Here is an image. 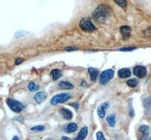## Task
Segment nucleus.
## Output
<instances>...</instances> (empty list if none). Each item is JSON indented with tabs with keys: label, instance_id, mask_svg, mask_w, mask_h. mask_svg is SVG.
Masks as SVG:
<instances>
[{
	"label": "nucleus",
	"instance_id": "obj_18",
	"mask_svg": "<svg viewBox=\"0 0 151 140\" xmlns=\"http://www.w3.org/2000/svg\"><path fill=\"white\" fill-rule=\"evenodd\" d=\"M106 121L108 123L109 126L113 127L116 125V117L114 114H110L109 116L106 118Z\"/></svg>",
	"mask_w": 151,
	"mask_h": 140
},
{
	"label": "nucleus",
	"instance_id": "obj_3",
	"mask_svg": "<svg viewBox=\"0 0 151 140\" xmlns=\"http://www.w3.org/2000/svg\"><path fill=\"white\" fill-rule=\"evenodd\" d=\"M6 103H7L9 107L10 108V109L14 111V112H21L24 109V105L21 102H19V101L16 100V99L9 98V99H6Z\"/></svg>",
	"mask_w": 151,
	"mask_h": 140
},
{
	"label": "nucleus",
	"instance_id": "obj_11",
	"mask_svg": "<svg viewBox=\"0 0 151 140\" xmlns=\"http://www.w3.org/2000/svg\"><path fill=\"white\" fill-rule=\"evenodd\" d=\"M120 33L124 39H128L131 36V28L128 26H121Z\"/></svg>",
	"mask_w": 151,
	"mask_h": 140
},
{
	"label": "nucleus",
	"instance_id": "obj_10",
	"mask_svg": "<svg viewBox=\"0 0 151 140\" xmlns=\"http://www.w3.org/2000/svg\"><path fill=\"white\" fill-rule=\"evenodd\" d=\"M60 113L62 115V117L66 120L72 119L73 116L72 111H71L70 110H69L68 109H65V108H62V109H60Z\"/></svg>",
	"mask_w": 151,
	"mask_h": 140
},
{
	"label": "nucleus",
	"instance_id": "obj_5",
	"mask_svg": "<svg viewBox=\"0 0 151 140\" xmlns=\"http://www.w3.org/2000/svg\"><path fill=\"white\" fill-rule=\"evenodd\" d=\"M114 76V71L113 69H106L102 72L101 78H100V83L101 84H107Z\"/></svg>",
	"mask_w": 151,
	"mask_h": 140
},
{
	"label": "nucleus",
	"instance_id": "obj_29",
	"mask_svg": "<svg viewBox=\"0 0 151 140\" xmlns=\"http://www.w3.org/2000/svg\"><path fill=\"white\" fill-rule=\"evenodd\" d=\"M12 140H20V139H19V137L17 136H14L13 137V139H12Z\"/></svg>",
	"mask_w": 151,
	"mask_h": 140
},
{
	"label": "nucleus",
	"instance_id": "obj_22",
	"mask_svg": "<svg viewBox=\"0 0 151 140\" xmlns=\"http://www.w3.org/2000/svg\"><path fill=\"white\" fill-rule=\"evenodd\" d=\"M116 2V3L118 5H119L120 7L122 8H125L127 6V2L126 0H114Z\"/></svg>",
	"mask_w": 151,
	"mask_h": 140
},
{
	"label": "nucleus",
	"instance_id": "obj_2",
	"mask_svg": "<svg viewBox=\"0 0 151 140\" xmlns=\"http://www.w3.org/2000/svg\"><path fill=\"white\" fill-rule=\"evenodd\" d=\"M79 26L82 30L85 31V32H88V33H91L96 29V27L91 22V19L88 17H84L82 19L79 23Z\"/></svg>",
	"mask_w": 151,
	"mask_h": 140
},
{
	"label": "nucleus",
	"instance_id": "obj_15",
	"mask_svg": "<svg viewBox=\"0 0 151 140\" xmlns=\"http://www.w3.org/2000/svg\"><path fill=\"white\" fill-rule=\"evenodd\" d=\"M58 86L61 89H64V90H70L73 88V85L71 83L68 81H60L58 84Z\"/></svg>",
	"mask_w": 151,
	"mask_h": 140
},
{
	"label": "nucleus",
	"instance_id": "obj_8",
	"mask_svg": "<svg viewBox=\"0 0 151 140\" xmlns=\"http://www.w3.org/2000/svg\"><path fill=\"white\" fill-rule=\"evenodd\" d=\"M47 97V94L45 92H38L34 95V100L36 103L40 104L45 100Z\"/></svg>",
	"mask_w": 151,
	"mask_h": 140
},
{
	"label": "nucleus",
	"instance_id": "obj_1",
	"mask_svg": "<svg viewBox=\"0 0 151 140\" xmlns=\"http://www.w3.org/2000/svg\"><path fill=\"white\" fill-rule=\"evenodd\" d=\"M111 11V9L109 5L106 4H101L94 11L92 17L97 22L103 23L110 17Z\"/></svg>",
	"mask_w": 151,
	"mask_h": 140
},
{
	"label": "nucleus",
	"instance_id": "obj_28",
	"mask_svg": "<svg viewBox=\"0 0 151 140\" xmlns=\"http://www.w3.org/2000/svg\"><path fill=\"white\" fill-rule=\"evenodd\" d=\"M61 140H71V139L70 138H68V137H67V136H63L61 138Z\"/></svg>",
	"mask_w": 151,
	"mask_h": 140
},
{
	"label": "nucleus",
	"instance_id": "obj_14",
	"mask_svg": "<svg viewBox=\"0 0 151 140\" xmlns=\"http://www.w3.org/2000/svg\"><path fill=\"white\" fill-rule=\"evenodd\" d=\"M88 70V73L90 75V79L91 81H94L98 78V70L95 68H93V67H90Z\"/></svg>",
	"mask_w": 151,
	"mask_h": 140
},
{
	"label": "nucleus",
	"instance_id": "obj_25",
	"mask_svg": "<svg viewBox=\"0 0 151 140\" xmlns=\"http://www.w3.org/2000/svg\"><path fill=\"white\" fill-rule=\"evenodd\" d=\"M135 49V48H133V47H131V48H121L120 51H133V50Z\"/></svg>",
	"mask_w": 151,
	"mask_h": 140
},
{
	"label": "nucleus",
	"instance_id": "obj_9",
	"mask_svg": "<svg viewBox=\"0 0 151 140\" xmlns=\"http://www.w3.org/2000/svg\"><path fill=\"white\" fill-rule=\"evenodd\" d=\"M148 130L149 127L147 125H141L139 126V131L141 133L140 140H147L148 138Z\"/></svg>",
	"mask_w": 151,
	"mask_h": 140
},
{
	"label": "nucleus",
	"instance_id": "obj_17",
	"mask_svg": "<svg viewBox=\"0 0 151 140\" xmlns=\"http://www.w3.org/2000/svg\"><path fill=\"white\" fill-rule=\"evenodd\" d=\"M77 124L76 123H70L67 126V129H66V131L69 133H74L77 130Z\"/></svg>",
	"mask_w": 151,
	"mask_h": 140
},
{
	"label": "nucleus",
	"instance_id": "obj_7",
	"mask_svg": "<svg viewBox=\"0 0 151 140\" xmlns=\"http://www.w3.org/2000/svg\"><path fill=\"white\" fill-rule=\"evenodd\" d=\"M109 106H110V104L108 103H106V102L102 103L101 105H100V106L98 109V114L100 118H104L105 114H106V109L109 107Z\"/></svg>",
	"mask_w": 151,
	"mask_h": 140
},
{
	"label": "nucleus",
	"instance_id": "obj_24",
	"mask_svg": "<svg viewBox=\"0 0 151 140\" xmlns=\"http://www.w3.org/2000/svg\"><path fill=\"white\" fill-rule=\"evenodd\" d=\"M24 61V60L23 58H21V57H18V58H16L15 60V64L16 65H19V64H21V63Z\"/></svg>",
	"mask_w": 151,
	"mask_h": 140
},
{
	"label": "nucleus",
	"instance_id": "obj_30",
	"mask_svg": "<svg viewBox=\"0 0 151 140\" xmlns=\"http://www.w3.org/2000/svg\"><path fill=\"white\" fill-rule=\"evenodd\" d=\"M149 140H151V138H150V139H149Z\"/></svg>",
	"mask_w": 151,
	"mask_h": 140
},
{
	"label": "nucleus",
	"instance_id": "obj_21",
	"mask_svg": "<svg viewBox=\"0 0 151 140\" xmlns=\"http://www.w3.org/2000/svg\"><path fill=\"white\" fill-rule=\"evenodd\" d=\"M44 130H45V126H42V125H38V126H33L31 128V130L33 132H41L43 131Z\"/></svg>",
	"mask_w": 151,
	"mask_h": 140
},
{
	"label": "nucleus",
	"instance_id": "obj_6",
	"mask_svg": "<svg viewBox=\"0 0 151 140\" xmlns=\"http://www.w3.org/2000/svg\"><path fill=\"white\" fill-rule=\"evenodd\" d=\"M134 75L139 79H142L147 75V69L143 66H137L134 68L133 70Z\"/></svg>",
	"mask_w": 151,
	"mask_h": 140
},
{
	"label": "nucleus",
	"instance_id": "obj_16",
	"mask_svg": "<svg viewBox=\"0 0 151 140\" xmlns=\"http://www.w3.org/2000/svg\"><path fill=\"white\" fill-rule=\"evenodd\" d=\"M51 75H52V79L54 81H56L58 79H60V77L62 76V72L60 69H53L51 72Z\"/></svg>",
	"mask_w": 151,
	"mask_h": 140
},
{
	"label": "nucleus",
	"instance_id": "obj_23",
	"mask_svg": "<svg viewBox=\"0 0 151 140\" xmlns=\"http://www.w3.org/2000/svg\"><path fill=\"white\" fill-rule=\"evenodd\" d=\"M96 138H97V140H106L101 132H98V133H97Z\"/></svg>",
	"mask_w": 151,
	"mask_h": 140
},
{
	"label": "nucleus",
	"instance_id": "obj_4",
	"mask_svg": "<svg viewBox=\"0 0 151 140\" xmlns=\"http://www.w3.org/2000/svg\"><path fill=\"white\" fill-rule=\"evenodd\" d=\"M71 98V94L69 93H64V94H59L55 95L51 99V103L54 106L58 105L59 103H64L67 102L68 99Z\"/></svg>",
	"mask_w": 151,
	"mask_h": 140
},
{
	"label": "nucleus",
	"instance_id": "obj_12",
	"mask_svg": "<svg viewBox=\"0 0 151 140\" xmlns=\"http://www.w3.org/2000/svg\"><path fill=\"white\" fill-rule=\"evenodd\" d=\"M88 135V127L87 126H83L79 131V134L73 140H85Z\"/></svg>",
	"mask_w": 151,
	"mask_h": 140
},
{
	"label": "nucleus",
	"instance_id": "obj_20",
	"mask_svg": "<svg viewBox=\"0 0 151 140\" xmlns=\"http://www.w3.org/2000/svg\"><path fill=\"white\" fill-rule=\"evenodd\" d=\"M127 84L131 87H134L137 85L138 84V81H137V79H130V80L128 81L127 82Z\"/></svg>",
	"mask_w": 151,
	"mask_h": 140
},
{
	"label": "nucleus",
	"instance_id": "obj_26",
	"mask_svg": "<svg viewBox=\"0 0 151 140\" xmlns=\"http://www.w3.org/2000/svg\"><path fill=\"white\" fill-rule=\"evenodd\" d=\"M65 50L67 51H71L78 50V48H76V47H67V48H65Z\"/></svg>",
	"mask_w": 151,
	"mask_h": 140
},
{
	"label": "nucleus",
	"instance_id": "obj_27",
	"mask_svg": "<svg viewBox=\"0 0 151 140\" xmlns=\"http://www.w3.org/2000/svg\"><path fill=\"white\" fill-rule=\"evenodd\" d=\"M70 105L72 106H73L76 109H77L78 108H79V104H78V103H72V104H70Z\"/></svg>",
	"mask_w": 151,
	"mask_h": 140
},
{
	"label": "nucleus",
	"instance_id": "obj_13",
	"mask_svg": "<svg viewBox=\"0 0 151 140\" xmlns=\"http://www.w3.org/2000/svg\"><path fill=\"white\" fill-rule=\"evenodd\" d=\"M118 75L122 79H126L131 76V71L128 68H123L119 70Z\"/></svg>",
	"mask_w": 151,
	"mask_h": 140
},
{
	"label": "nucleus",
	"instance_id": "obj_19",
	"mask_svg": "<svg viewBox=\"0 0 151 140\" xmlns=\"http://www.w3.org/2000/svg\"><path fill=\"white\" fill-rule=\"evenodd\" d=\"M28 88H29V90L30 91L34 92V91H36L39 90V86H38L37 84H35L34 82L31 81L29 82V84H28Z\"/></svg>",
	"mask_w": 151,
	"mask_h": 140
}]
</instances>
